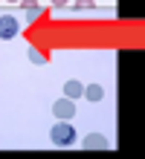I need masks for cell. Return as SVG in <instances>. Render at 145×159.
Returning a JSON list of instances; mask_svg holds the SVG:
<instances>
[{
	"label": "cell",
	"mask_w": 145,
	"mask_h": 159,
	"mask_svg": "<svg viewBox=\"0 0 145 159\" xmlns=\"http://www.w3.org/2000/svg\"><path fill=\"white\" fill-rule=\"evenodd\" d=\"M29 61H35V64H44L46 58H44L41 52H35V49H29Z\"/></svg>",
	"instance_id": "8"
},
{
	"label": "cell",
	"mask_w": 145,
	"mask_h": 159,
	"mask_svg": "<svg viewBox=\"0 0 145 159\" xmlns=\"http://www.w3.org/2000/svg\"><path fill=\"white\" fill-rule=\"evenodd\" d=\"M9 3H21V0H9Z\"/></svg>",
	"instance_id": "11"
},
{
	"label": "cell",
	"mask_w": 145,
	"mask_h": 159,
	"mask_svg": "<svg viewBox=\"0 0 145 159\" xmlns=\"http://www.w3.org/2000/svg\"><path fill=\"white\" fill-rule=\"evenodd\" d=\"M81 148H84V151H108V148H110V142H108V139H104L102 133H90V136H87L84 142H81Z\"/></svg>",
	"instance_id": "3"
},
{
	"label": "cell",
	"mask_w": 145,
	"mask_h": 159,
	"mask_svg": "<svg viewBox=\"0 0 145 159\" xmlns=\"http://www.w3.org/2000/svg\"><path fill=\"white\" fill-rule=\"evenodd\" d=\"M102 96H104L102 84H90V87H84V98L87 101H102Z\"/></svg>",
	"instance_id": "5"
},
{
	"label": "cell",
	"mask_w": 145,
	"mask_h": 159,
	"mask_svg": "<svg viewBox=\"0 0 145 159\" xmlns=\"http://www.w3.org/2000/svg\"><path fill=\"white\" fill-rule=\"evenodd\" d=\"M50 3H52V6H64L67 0H50Z\"/></svg>",
	"instance_id": "10"
},
{
	"label": "cell",
	"mask_w": 145,
	"mask_h": 159,
	"mask_svg": "<svg viewBox=\"0 0 145 159\" xmlns=\"http://www.w3.org/2000/svg\"><path fill=\"white\" fill-rule=\"evenodd\" d=\"M75 6H79V9H90V6H93V0H79Z\"/></svg>",
	"instance_id": "9"
},
{
	"label": "cell",
	"mask_w": 145,
	"mask_h": 159,
	"mask_svg": "<svg viewBox=\"0 0 145 159\" xmlns=\"http://www.w3.org/2000/svg\"><path fill=\"white\" fill-rule=\"evenodd\" d=\"M21 6L26 9V17H29V20H35V17L41 15V9H38V3H35V0H23Z\"/></svg>",
	"instance_id": "7"
},
{
	"label": "cell",
	"mask_w": 145,
	"mask_h": 159,
	"mask_svg": "<svg viewBox=\"0 0 145 159\" xmlns=\"http://www.w3.org/2000/svg\"><path fill=\"white\" fill-rule=\"evenodd\" d=\"M50 139H52V145L67 148V145H73V142H75V130H73L70 121H58V125L50 130Z\"/></svg>",
	"instance_id": "1"
},
{
	"label": "cell",
	"mask_w": 145,
	"mask_h": 159,
	"mask_svg": "<svg viewBox=\"0 0 145 159\" xmlns=\"http://www.w3.org/2000/svg\"><path fill=\"white\" fill-rule=\"evenodd\" d=\"M52 113H55V119H73V116H75L73 98H58L55 104H52Z\"/></svg>",
	"instance_id": "2"
},
{
	"label": "cell",
	"mask_w": 145,
	"mask_h": 159,
	"mask_svg": "<svg viewBox=\"0 0 145 159\" xmlns=\"http://www.w3.org/2000/svg\"><path fill=\"white\" fill-rule=\"evenodd\" d=\"M81 93H84V87H81L79 81H67L64 84V96L67 98H75V96H81Z\"/></svg>",
	"instance_id": "6"
},
{
	"label": "cell",
	"mask_w": 145,
	"mask_h": 159,
	"mask_svg": "<svg viewBox=\"0 0 145 159\" xmlns=\"http://www.w3.org/2000/svg\"><path fill=\"white\" fill-rule=\"evenodd\" d=\"M15 35H17V20L12 15H3L0 17V38L9 41V38H15Z\"/></svg>",
	"instance_id": "4"
}]
</instances>
